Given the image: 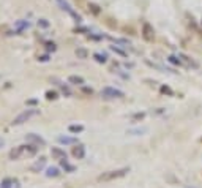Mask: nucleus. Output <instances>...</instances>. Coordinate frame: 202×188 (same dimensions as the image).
<instances>
[{"instance_id":"f257e3e1","label":"nucleus","mask_w":202,"mask_h":188,"mask_svg":"<svg viewBox=\"0 0 202 188\" xmlns=\"http://www.w3.org/2000/svg\"><path fill=\"white\" fill-rule=\"evenodd\" d=\"M126 172H130L128 168H122V169H115V171H109V172H104L98 177L100 182H111V180H115V179H120L123 177Z\"/></svg>"},{"instance_id":"f03ea898","label":"nucleus","mask_w":202,"mask_h":188,"mask_svg":"<svg viewBox=\"0 0 202 188\" xmlns=\"http://www.w3.org/2000/svg\"><path fill=\"white\" fill-rule=\"evenodd\" d=\"M38 114H40V109H35V108L25 109V111H22V112L18 115V117H14V120L11 122V123H13V125H22L24 122L30 120L33 115H38Z\"/></svg>"},{"instance_id":"7ed1b4c3","label":"nucleus","mask_w":202,"mask_h":188,"mask_svg":"<svg viewBox=\"0 0 202 188\" xmlns=\"http://www.w3.org/2000/svg\"><path fill=\"white\" fill-rule=\"evenodd\" d=\"M101 97L104 98H122L125 97V93L119 88H114V87H104L103 90H101Z\"/></svg>"},{"instance_id":"20e7f679","label":"nucleus","mask_w":202,"mask_h":188,"mask_svg":"<svg viewBox=\"0 0 202 188\" xmlns=\"http://www.w3.org/2000/svg\"><path fill=\"white\" fill-rule=\"evenodd\" d=\"M142 38H144L145 41H153L155 40L153 25L149 24V22H144V25H142Z\"/></svg>"},{"instance_id":"39448f33","label":"nucleus","mask_w":202,"mask_h":188,"mask_svg":"<svg viewBox=\"0 0 202 188\" xmlns=\"http://www.w3.org/2000/svg\"><path fill=\"white\" fill-rule=\"evenodd\" d=\"M57 3H59V5H60V7H62V10H65V11H66V13H68L70 16H73V18H74V19H76V22H81V21H82V18H81V16H79V14H77V13H76V11H74V10H73V8L70 7V5H68V3H66V2H65V0H57Z\"/></svg>"},{"instance_id":"423d86ee","label":"nucleus","mask_w":202,"mask_h":188,"mask_svg":"<svg viewBox=\"0 0 202 188\" xmlns=\"http://www.w3.org/2000/svg\"><path fill=\"white\" fill-rule=\"evenodd\" d=\"M25 141L35 144V146H38V147H40V146H46V141H44L40 134H36V133H29V134L25 136Z\"/></svg>"},{"instance_id":"0eeeda50","label":"nucleus","mask_w":202,"mask_h":188,"mask_svg":"<svg viewBox=\"0 0 202 188\" xmlns=\"http://www.w3.org/2000/svg\"><path fill=\"white\" fill-rule=\"evenodd\" d=\"M44 166H46V158L40 157L35 163L30 166V171H32V172H41V169L44 168Z\"/></svg>"},{"instance_id":"6e6552de","label":"nucleus","mask_w":202,"mask_h":188,"mask_svg":"<svg viewBox=\"0 0 202 188\" xmlns=\"http://www.w3.org/2000/svg\"><path fill=\"white\" fill-rule=\"evenodd\" d=\"M24 157V146H18L10 150V160H19Z\"/></svg>"},{"instance_id":"1a4fd4ad","label":"nucleus","mask_w":202,"mask_h":188,"mask_svg":"<svg viewBox=\"0 0 202 188\" xmlns=\"http://www.w3.org/2000/svg\"><path fill=\"white\" fill-rule=\"evenodd\" d=\"M73 157L77 160H82L85 157V146L82 144H76V147H73Z\"/></svg>"},{"instance_id":"9d476101","label":"nucleus","mask_w":202,"mask_h":188,"mask_svg":"<svg viewBox=\"0 0 202 188\" xmlns=\"http://www.w3.org/2000/svg\"><path fill=\"white\" fill-rule=\"evenodd\" d=\"M57 141L60 144H63V146H76L77 142V137H73V136H59Z\"/></svg>"},{"instance_id":"9b49d317","label":"nucleus","mask_w":202,"mask_h":188,"mask_svg":"<svg viewBox=\"0 0 202 188\" xmlns=\"http://www.w3.org/2000/svg\"><path fill=\"white\" fill-rule=\"evenodd\" d=\"M51 155H52L55 160H66V152L60 147H52L51 149Z\"/></svg>"},{"instance_id":"f8f14e48","label":"nucleus","mask_w":202,"mask_h":188,"mask_svg":"<svg viewBox=\"0 0 202 188\" xmlns=\"http://www.w3.org/2000/svg\"><path fill=\"white\" fill-rule=\"evenodd\" d=\"M178 57H180V59L183 60V63L186 65V66H193V68H199V65L196 63L193 59H189L188 55H185V54H178Z\"/></svg>"},{"instance_id":"ddd939ff","label":"nucleus","mask_w":202,"mask_h":188,"mask_svg":"<svg viewBox=\"0 0 202 188\" xmlns=\"http://www.w3.org/2000/svg\"><path fill=\"white\" fill-rule=\"evenodd\" d=\"M167 60H169V63L175 65V66H186V65L183 63V60L178 57V55H169V57H167Z\"/></svg>"},{"instance_id":"4468645a","label":"nucleus","mask_w":202,"mask_h":188,"mask_svg":"<svg viewBox=\"0 0 202 188\" xmlns=\"http://www.w3.org/2000/svg\"><path fill=\"white\" fill-rule=\"evenodd\" d=\"M68 82H70V84H76V85H82V84H84V77H82V76L73 74V76L68 77Z\"/></svg>"},{"instance_id":"2eb2a0df","label":"nucleus","mask_w":202,"mask_h":188,"mask_svg":"<svg viewBox=\"0 0 202 188\" xmlns=\"http://www.w3.org/2000/svg\"><path fill=\"white\" fill-rule=\"evenodd\" d=\"M60 174V169L55 168V166H49L46 169V177H57Z\"/></svg>"},{"instance_id":"dca6fc26","label":"nucleus","mask_w":202,"mask_h":188,"mask_svg":"<svg viewBox=\"0 0 202 188\" xmlns=\"http://www.w3.org/2000/svg\"><path fill=\"white\" fill-rule=\"evenodd\" d=\"M76 55H77V59H87L88 57V51L85 48H77L76 49Z\"/></svg>"},{"instance_id":"f3484780","label":"nucleus","mask_w":202,"mask_h":188,"mask_svg":"<svg viewBox=\"0 0 202 188\" xmlns=\"http://www.w3.org/2000/svg\"><path fill=\"white\" fill-rule=\"evenodd\" d=\"M60 164H62V168H63L65 171H68V172H73V171H74L76 168L73 164H70L68 161H66V160H60Z\"/></svg>"},{"instance_id":"a211bd4d","label":"nucleus","mask_w":202,"mask_h":188,"mask_svg":"<svg viewBox=\"0 0 202 188\" xmlns=\"http://www.w3.org/2000/svg\"><path fill=\"white\" fill-rule=\"evenodd\" d=\"M88 11H90V13H93L95 16H98L100 13H101V10H100V7L97 3H88Z\"/></svg>"},{"instance_id":"6ab92c4d","label":"nucleus","mask_w":202,"mask_h":188,"mask_svg":"<svg viewBox=\"0 0 202 188\" xmlns=\"http://www.w3.org/2000/svg\"><path fill=\"white\" fill-rule=\"evenodd\" d=\"M68 130H70L71 133H74V134H77V133H82V131H84V126H82V125H70Z\"/></svg>"},{"instance_id":"aec40b11","label":"nucleus","mask_w":202,"mask_h":188,"mask_svg":"<svg viewBox=\"0 0 202 188\" xmlns=\"http://www.w3.org/2000/svg\"><path fill=\"white\" fill-rule=\"evenodd\" d=\"M147 131V128H134V130H128L126 131V134H142V133Z\"/></svg>"},{"instance_id":"412c9836","label":"nucleus","mask_w":202,"mask_h":188,"mask_svg":"<svg viewBox=\"0 0 202 188\" xmlns=\"http://www.w3.org/2000/svg\"><path fill=\"white\" fill-rule=\"evenodd\" d=\"M0 188H13V180L11 179H3L2 184H0Z\"/></svg>"},{"instance_id":"4be33fe9","label":"nucleus","mask_w":202,"mask_h":188,"mask_svg":"<svg viewBox=\"0 0 202 188\" xmlns=\"http://www.w3.org/2000/svg\"><path fill=\"white\" fill-rule=\"evenodd\" d=\"M160 90H161V93H166V95H174V92H172V88L171 87H167V85H161V88H160Z\"/></svg>"},{"instance_id":"5701e85b","label":"nucleus","mask_w":202,"mask_h":188,"mask_svg":"<svg viewBox=\"0 0 202 188\" xmlns=\"http://www.w3.org/2000/svg\"><path fill=\"white\" fill-rule=\"evenodd\" d=\"M46 98L48 100H55V98H57V92H55V90H48L46 92Z\"/></svg>"},{"instance_id":"b1692460","label":"nucleus","mask_w":202,"mask_h":188,"mask_svg":"<svg viewBox=\"0 0 202 188\" xmlns=\"http://www.w3.org/2000/svg\"><path fill=\"white\" fill-rule=\"evenodd\" d=\"M93 57H95V60H97V62H100V63H106V55H101V54H95Z\"/></svg>"},{"instance_id":"393cba45","label":"nucleus","mask_w":202,"mask_h":188,"mask_svg":"<svg viewBox=\"0 0 202 188\" xmlns=\"http://www.w3.org/2000/svg\"><path fill=\"white\" fill-rule=\"evenodd\" d=\"M111 49L114 51L115 54H119V55H122V57H126V52L125 51H122V49H119V48H115V46H111Z\"/></svg>"},{"instance_id":"a878e982","label":"nucleus","mask_w":202,"mask_h":188,"mask_svg":"<svg viewBox=\"0 0 202 188\" xmlns=\"http://www.w3.org/2000/svg\"><path fill=\"white\" fill-rule=\"evenodd\" d=\"M38 27H43V29H48L49 27V22L46 19H40L38 21Z\"/></svg>"},{"instance_id":"bb28decb","label":"nucleus","mask_w":202,"mask_h":188,"mask_svg":"<svg viewBox=\"0 0 202 188\" xmlns=\"http://www.w3.org/2000/svg\"><path fill=\"white\" fill-rule=\"evenodd\" d=\"M145 117V114L144 112H137V114H133V119L134 120H142Z\"/></svg>"},{"instance_id":"cd10ccee","label":"nucleus","mask_w":202,"mask_h":188,"mask_svg":"<svg viewBox=\"0 0 202 188\" xmlns=\"http://www.w3.org/2000/svg\"><path fill=\"white\" fill-rule=\"evenodd\" d=\"M82 92L87 93V95H92V93H93V90H92V88H88V87H82Z\"/></svg>"},{"instance_id":"c85d7f7f","label":"nucleus","mask_w":202,"mask_h":188,"mask_svg":"<svg viewBox=\"0 0 202 188\" xmlns=\"http://www.w3.org/2000/svg\"><path fill=\"white\" fill-rule=\"evenodd\" d=\"M46 46H48V51H55V44L54 43H48Z\"/></svg>"},{"instance_id":"c756f323","label":"nucleus","mask_w":202,"mask_h":188,"mask_svg":"<svg viewBox=\"0 0 202 188\" xmlns=\"http://www.w3.org/2000/svg\"><path fill=\"white\" fill-rule=\"evenodd\" d=\"M40 60H41V62H48V55H43V57H40Z\"/></svg>"},{"instance_id":"7c9ffc66","label":"nucleus","mask_w":202,"mask_h":188,"mask_svg":"<svg viewBox=\"0 0 202 188\" xmlns=\"http://www.w3.org/2000/svg\"><path fill=\"white\" fill-rule=\"evenodd\" d=\"M3 144H5V141L2 139V137H0V147H3Z\"/></svg>"},{"instance_id":"2f4dec72","label":"nucleus","mask_w":202,"mask_h":188,"mask_svg":"<svg viewBox=\"0 0 202 188\" xmlns=\"http://www.w3.org/2000/svg\"><path fill=\"white\" fill-rule=\"evenodd\" d=\"M201 27H202V19H201Z\"/></svg>"}]
</instances>
